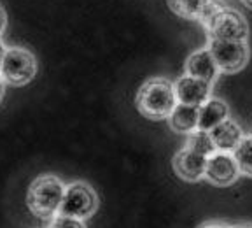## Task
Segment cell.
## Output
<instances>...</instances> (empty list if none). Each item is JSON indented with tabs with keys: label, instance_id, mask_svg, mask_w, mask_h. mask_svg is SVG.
I'll list each match as a JSON object with an SVG mask.
<instances>
[{
	"label": "cell",
	"instance_id": "obj_11",
	"mask_svg": "<svg viewBox=\"0 0 252 228\" xmlns=\"http://www.w3.org/2000/svg\"><path fill=\"white\" fill-rule=\"evenodd\" d=\"M168 5L181 18L200 20L203 23L219 9L214 0H168Z\"/></svg>",
	"mask_w": 252,
	"mask_h": 228
},
{
	"label": "cell",
	"instance_id": "obj_7",
	"mask_svg": "<svg viewBox=\"0 0 252 228\" xmlns=\"http://www.w3.org/2000/svg\"><path fill=\"white\" fill-rule=\"evenodd\" d=\"M240 167L235 154L228 151H216L207 160L205 179L216 186H228L235 183L240 176Z\"/></svg>",
	"mask_w": 252,
	"mask_h": 228
},
{
	"label": "cell",
	"instance_id": "obj_22",
	"mask_svg": "<svg viewBox=\"0 0 252 228\" xmlns=\"http://www.w3.org/2000/svg\"><path fill=\"white\" fill-rule=\"evenodd\" d=\"M244 2H245V4H247V5H249V7H251V9H252V0H244Z\"/></svg>",
	"mask_w": 252,
	"mask_h": 228
},
{
	"label": "cell",
	"instance_id": "obj_14",
	"mask_svg": "<svg viewBox=\"0 0 252 228\" xmlns=\"http://www.w3.org/2000/svg\"><path fill=\"white\" fill-rule=\"evenodd\" d=\"M229 109L224 100L220 99H209L200 107V119H198V130L210 132L216 128L219 123L228 119Z\"/></svg>",
	"mask_w": 252,
	"mask_h": 228
},
{
	"label": "cell",
	"instance_id": "obj_8",
	"mask_svg": "<svg viewBox=\"0 0 252 228\" xmlns=\"http://www.w3.org/2000/svg\"><path fill=\"white\" fill-rule=\"evenodd\" d=\"M207 160H209V156L196 153L189 148H184L173 156V170L184 181L196 183L205 177Z\"/></svg>",
	"mask_w": 252,
	"mask_h": 228
},
{
	"label": "cell",
	"instance_id": "obj_18",
	"mask_svg": "<svg viewBox=\"0 0 252 228\" xmlns=\"http://www.w3.org/2000/svg\"><path fill=\"white\" fill-rule=\"evenodd\" d=\"M198 228H235L228 223H222V221H207V223H201Z\"/></svg>",
	"mask_w": 252,
	"mask_h": 228
},
{
	"label": "cell",
	"instance_id": "obj_15",
	"mask_svg": "<svg viewBox=\"0 0 252 228\" xmlns=\"http://www.w3.org/2000/svg\"><path fill=\"white\" fill-rule=\"evenodd\" d=\"M186 148L196 151L200 154H205V156H210V154H214L217 151L210 132H205V130H194L193 134H189Z\"/></svg>",
	"mask_w": 252,
	"mask_h": 228
},
{
	"label": "cell",
	"instance_id": "obj_4",
	"mask_svg": "<svg viewBox=\"0 0 252 228\" xmlns=\"http://www.w3.org/2000/svg\"><path fill=\"white\" fill-rule=\"evenodd\" d=\"M37 72L35 56L23 47H9L0 65V76L5 83L21 86L30 83Z\"/></svg>",
	"mask_w": 252,
	"mask_h": 228
},
{
	"label": "cell",
	"instance_id": "obj_6",
	"mask_svg": "<svg viewBox=\"0 0 252 228\" xmlns=\"http://www.w3.org/2000/svg\"><path fill=\"white\" fill-rule=\"evenodd\" d=\"M209 49L220 72L233 74L247 65L249 46L247 40H220L209 39Z\"/></svg>",
	"mask_w": 252,
	"mask_h": 228
},
{
	"label": "cell",
	"instance_id": "obj_2",
	"mask_svg": "<svg viewBox=\"0 0 252 228\" xmlns=\"http://www.w3.org/2000/svg\"><path fill=\"white\" fill-rule=\"evenodd\" d=\"M63 183L56 176L46 174L39 176L28 188L27 204L32 214H35L40 220H51L60 213L63 195H65Z\"/></svg>",
	"mask_w": 252,
	"mask_h": 228
},
{
	"label": "cell",
	"instance_id": "obj_5",
	"mask_svg": "<svg viewBox=\"0 0 252 228\" xmlns=\"http://www.w3.org/2000/svg\"><path fill=\"white\" fill-rule=\"evenodd\" d=\"M98 207V197L90 185L83 181H75L65 188L62 207L58 214L88 220Z\"/></svg>",
	"mask_w": 252,
	"mask_h": 228
},
{
	"label": "cell",
	"instance_id": "obj_20",
	"mask_svg": "<svg viewBox=\"0 0 252 228\" xmlns=\"http://www.w3.org/2000/svg\"><path fill=\"white\" fill-rule=\"evenodd\" d=\"M5 51H7V49H5V46L2 44V40H0V65H2V60H4V56H5Z\"/></svg>",
	"mask_w": 252,
	"mask_h": 228
},
{
	"label": "cell",
	"instance_id": "obj_23",
	"mask_svg": "<svg viewBox=\"0 0 252 228\" xmlns=\"http://www.w3.org/2000/svg\"><path fill=\"white\" fill-rule=\"evenodd\" d=\"M235 228H252L251 225H242V227H235Z\"/></svg>",
	"mask_w": 252,
	"mask_h": 228
},
{
	"label": "cell",
	"instance_id": "obj_3",
	"mask_svg": "<svg viewBox=\"0 0 252 228\" xmlns=\"http://www.w3.org/2000/svg\"><path fill=\"white\" fill-rule=\"evenodd\" d=\"M210 39L220 40H247L249 25L245 18L235 9L219 7L205 21Z\"/></svg>",
	"mask_w": 252,
	"mask_h": 228
},
{
	"label": "cell",
	"instance_id": "obj_17",
	"mask_svg": "<svg viewBox=\"0 0 252 228\" xmlns=\"http://www.w3.org/2000/svg\"><path fill=\"white\" fill-rule=\"evenodd\" d=\"M47 228H86V225L83 223V220H77V218L56 214L55 218H51Z\"/></svg>",
	"mask_w": 252,
	"mask_h": 228
},
{
	"label": "cell",
	"instance_id": "obj_12",
	"mask_svg": "<svg viewBox=\"0 0 252 228\" xmlns=\"http://www.w3.org/2000/svg\"><path fill=\"white\" fill-rule=\"evenodd\" d=\"M210 135H212L217 151H228V153H233L242 142V139L245 137L240 125L229 118L210 130Z\"/></svg>",
	"mask_w": 252,
	"mask_h": 228
},
{
	"label": "cell",
	"instance_id": "obj_16",
	"mask_svg": "<svg viewBox=\"0 0 252 228\" xmlns=\"http://www.w3.org/2000/svg\"><path fill=\"white\" fill-rule=\"evenodd\" d=\"M233 154L238 161L240 172L252 177V135H245L238 148L233 151Z\"/></svg>",
	"mask_w": 252,
	"mask_h": 228
},
{
	"label": "cell",
	"instance_id": "obj_19",
	"mask_svg": "<svg viewBox=\"0 0 252 228\" xmlns=\"http://www.w3.org/2000/svg\"><path fill=\"white\" fill-rule=\"evenodd\" d=\"M4 28H5V12L4 9L0 7V34L4 32Z\"/></svg>",
	"mask_w": 252,
	"mask_h": 228
},
{
	"label": "cell",
	"instance_id": "obj_9",
	"mask_svg": "<svg viewBox=\"0 0 252 228\" xmlns=\"http://www.w3.org/2000/svg\"><path fill=\"white\" fill-rule=\"evenodd\" d=\"M210 91H212V84L188 74L182 76L175 83V95L179 104L201 107L210 99Z\"/></svg>",
	"mask_w": 252,
	"mask_h": 228
},
{
	"label": "cell",
	"instance_id": "obj_1",
	"mask_svg": "<svg viewBox=\"0 0 252 228\" xmlns=\"http://www.w3.org/2000/svg\"><path fill=\"white\" fill-rule=\"evenodd\" d=\"M135 104L140 114H144L149 119L168 118L179 104L177 95H175V84L163 77L149 79L140 86Z\"/></svg>",
	"mask_w": 252,
	"mask_h": 228
},
{
	"label": "cell",
	"instance_id": "obj_10",
	"mask_svg": "<svg viewBox=\"0 0 252 228\" xmlns=\"http://www.w3.org/2000/svg\"><path fill=\"white\" fill-rule=\"evenodd\" d=\"M219 67H217L216 60H214L212 53L209 47L198 49L193 55L186 60V74L193 76V77L203 79L207 83L212 84L219 76Z\"/></svg>",
	"mask_w": 252,
	"mask_h": 228
},
{
	"label": "cell",
	"instance_id": "obj_13",
	"mask_svg": "<svg viewBox=\"0 0 252 228\" xmlns=\"http://www.w3.org/2000/svg\"><path fill=\"white\" fill-rule=\"evenodd\" d=\"M198 119H200V107L188 104H177L168 116L172 130L179 134H193L194 130H198Z\"/></svg>",
	"mask_w": 252,
	"mask_h": 228
},
{
	"label": "cell",
	"instance_id": "obj_21",
	"mask_svg": "<svg viewBox=\"0 0 252 228\" xmlns=\"http://www.w3.org/2000/svg\"><path fill=\"white\" fill-rule=\"evenodd\" d=\"M2 97H4V79L0 76V100H2Z\"/></svg>",
	"mask_w": 252,
	"mask_h": 228
}]
</instances>
